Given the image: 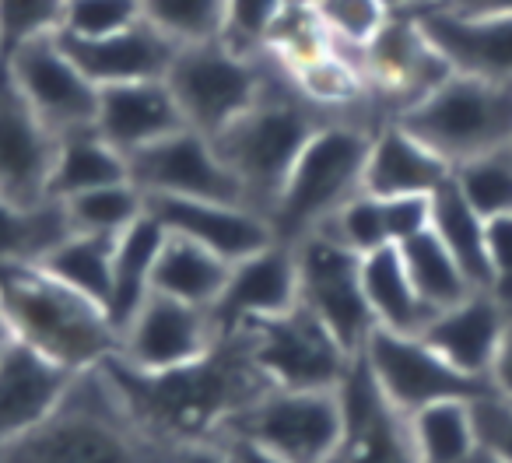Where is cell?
I'll list each match as a JSON object with an SVG mask.
<instances>
[{"instance_id":"cell-8","label":"cell","mask_w":512,"mask_h":463,"mask_svg":"<svg viewBox=\"0 0 512 463\" xmlns=\"http://www.w3.org/2000/svg\"><path fill=\"white\" fill-rule=\"evenodd\" d=\"M221 435H246L292 463H337L344 442L341 393L271 386Z\"/></svg>"},{"instance_id":"cell-40","label":"cell","mask_w":512,"mask_h":463,"mask_svg":"<svg viewBox=\"0 0 512 463\" xmlns=\"http://www.w3.org/2000/svg\"><path fill=\"white\" fill-rule=\"evenodd\" d=\"M141 0H67L64 32L74 39H102L141 22Z\"/></svg>"},{"instance_id":"cell-26","label":"cell","mask_w":512,"mask_h":463,"mask_svg":"<svg viewBox=\"0 0 512 463\" xmlns=\"http://www.w3.org/2000/svg\"><path fill=\"white\" fill-rule=\"evenodd\" d=\"M165 243V228L148 211L116 239L113 246V285H109L106 313L113 320L116 334L137 316V309L151 299L158 253Z\"/></svg>"},{"instance_id":"cell-18","label":"cell","mask_w":512,"mask_h":463,"mask_svg":"<svg viewBox=\"0 0 512 463\" xmlns=\"http://www.w3.org/2000/svg\"><path fill=\"white\" fill-rule=\"evenodd\" d=\"M299 306V264L288 243H271L267 250L246 260H235L228 271L225 292L214 302V323L221 337L249 327V323L271 320Z\"/></svg>"},{"instance_id":"cell-39","label":"cell","mask_w":512,"mask_h":463,"mask_svg":"<svg viewBox=\"0 0 512 463\" xmlns=\"http://www.w3.org/2000/svg\"><path fill=\"white\" fill-rule=\"evenodd\" d=\"M288 0H225L221 39L242 53H264L267 36L285 15Z\"/></svg>"},{"instance_id":"cell-41","label":"cell","mask_w":512,"mask_h":463,"mask_svg":"<svg viewBox=\"0 0 512 463\" xmlns=\"http://www.w3.org/2000/svg\"><path fill=\"white\" fill-rule=\"evenodd\" d=\"M470 407H474L477 446L498 460L512 463V404H505L495 393H484V397L470 400Z\"/></svg>"},{"instance_id":"cell-15","label":"cell","mask_w":512,"mask_h":463,"mask_svg":"<svg viewBox=\"0 0 512 463\" xmlns=\"http://www.w3.org/2000/svg\"><path fill=\"white\" fill-rule=\"evenodd\" d=\"M148 214L169 236H183L200 243L204 250L218 253L221 260L235 264L253 253L278 243L274 225L267 214L239 200H211V197H144Z\"/></svg>"},{"instance_id":"cell-28","label":"cell","mask_w":512,"mask_h":463,"mask_svg":"<svg viewBox=\"0 0 512 463\" xmlns=\"http://www.w3.org/2000/svg\"><path fill=\"white\" fill-rule=\"evenodd\" d=\"M228 271H232V264L221 260L218 253L204 250L200 243H190L183 236H169L165 232L151 292L190 302V306L214 309V302L225 292Z\"/></svg>"},{"instance_id":"cell-49","label":"cell","mask_w":512,"mask_h":463,"mask_svg":"<svg viewBox=\"0 0 512 463\" xmlns=\"http://www.w3.org/2000/svg\"><path fill=\"white\" fill-rule=\"evenodd\" d=\"M449 0H414V8H446Z\"/></svg>"},{"instance_id":"cell-10","label":"cell","mask_w":512,"mask_h":463,"mask_svg":"<svg viewBox=\"0 0 512 463\" xmlns=\"http://www.w3.org/2000/svg\"><path fill=\"white\" fill-rule=\"evenodd\" d=\"M358 355L376 376L379 390L404 414H414L439 400H477L491 393L484 379L453 369L421 334H393V330L376 327Z\"/></svg>"},{"instance_id":"cell-43","label":"cell","mask_w":512,"mask_h":463,"mask_svg":"<svg viewBox=\"0 0 512 463\" xmlns=\"http://www.w3.org/2000/svg\"><path fill=\"white\" fill-rule=\"evenodd\" d=\"M488 386L495 397H502L505 404H512V309H509V323H505L502 344H498V351H495V362H491Z\"/></svg>"},{"instance_id":"cell-24","label":"cell","mask_w":512,"mask_h":463,"mask_svg":"<svg viewBox=\"0 0 512 463\" xmlns=\"http://www.w3.org/2000/svg\"><path fill=\"white\" fill-rule=\"evenodd\" d=\"M449 179H453V165L397 120H386L379 130H372L369 158H365V190L369 193L432 197Z\"/></svg>"},{"instance_id":"cell-23","label":"cell","mask_w":512,"mask_h":463,"mask_svg":"<svg viewBox=\"0 0 512 463\" xmlns=\"http://www.w3.org/2000/svg\"><path fill=\"white\" fill-rule=\"evenodd\" d=\"M183 127H186V120H183V113H179L165 78L99 88L95 130L127 158Z\"/></svg>"},{"instance_id":"cell-36","label":"cell","mask_w":512,"mask_h":463,"mask_svg":"<svg viewBox=\"0 0 512 463\" xmlns=\"http://www.w3.org/2000/svg\"><path fill=\"white\" fill-rule=\"evenodd\" d=\"M141 15L176 46L221 39L225 0H141Z\"/></svg>"},{"instance_id":"cell-4","label":"cell","mask_w":512,"mask_h":463,"mask_svg":"<svg viewBox=\"0 0 512 463\" xmlns=\"http://www.w3.org/2000/svg\"><path fill=\"white\" fill-rule=\"evenodd\" d=\"M369 141L372 130L351 116H334L313 130L267 214L278 243L292 246L295 239L316 232L365 190Z\"/></svg>"},{"instance_id":"cell-33","label":"cell","mask_w":512,"mask_h":463,"mask_svg":"<svg viewBox=\"0 0 512 463\" xmlns=\"http://www.w3.org/2000/svg\"><path fill=\"white\" fill-rule=\"evenodd\" d=\"M113 246H116V239L71 232V236L53 246L39 264L106 309L109 285H113Z\"/></svg>"},{"instance_id":"cell-45","label":"cell","mask_w":512,"mask_h":463,"mask_svg":"<svg viewBox=\"0 0 512 463\" xmlns=\"http://www.w3.org/2000/svg\"><path fill=\"white\" fill-rule=\"evenodd\" d=\"M218 439L228 442L235 463H292V460H285V456L274 453V449L260 446V442H253V439H246V435H218Z\"/></svg>"},{"instance_id":"cell-34","label":"cell","mask_w":512,"mask_h":463,"mask_svg":"<svg viewBox=\"0 0 512 463\" xmlns=\"http://www.w3.org/2000/svg\"><path fill=\"white\" fill-rule=\"evenodd\" d=\"M71 221V232H85V236H106L120 239L144 211H148V200L137 190L130 179L113 186H99V190L78 193L71 200H60Z\"/></svg>"},{"instance_id":"cell-20","label":"cell","mask_w":512,"mask_h":463,"mask_svg":"<svg viewBox=\"0 0 512 463\" xmlns=\"http://www.w3.org/2000/svg\"><path fill=\"white\" fill-rule=\"evenodd\" d=\"M74 372L11 341L0 358V449L39 428L64 400Z\"/></svg>"},{"instance_id":"cell-2","label":"cell","mask_w":512,"mask_h":463,"mask_svg":"<svg viewBox=\"0 0 512 463\" xmlns=\"http://www.w3.org/2000/svg\"><path fill=\"white\" fill-rule=\"evenodd\" d=\"M0 313L11 341L74 376L106 365L120 348L106 309L50 274L39 260H0Z\"/></svg>"},{"instance_id":"cell-50","label":"cell","mask_w":512,"mask_h":463,"mask_svg":"<svg viewBox=\"0 0 512 463\" xmlns=\"http://www.w3.org/2000/svg\"><path fill=\"white\" fill-rule=\"evenodd\" d=\"M393 11H407V8H414V0H386Z\"/></svg>"},{"instance_id":"cell-9","label":"cell","mask_w":512,"mask_h":463,"mask_svg":"<svg viewBox=\"0 0 512 463\" xmlns=\"http://www.w3.org/2000/svg\"><path fill=\"white\" fill-rule=\"evenodd\" d=\"M292 250L299 264V302L351 355H358L376 330L362 285V253L334 239L327 228L295 239Z\"/></svg>"},{"instance_id":"cell-17","label":"cell","mask_w":512,"mask_h":463,"mask_svg":"<svg viewBox=\"0 0 512 463\" xmlns=\"http://www.w3.org/2000/svg\"><path fill=\"white\" fill-rule=\"evenodd\" d=\"M57 144L60 137L22 99L4 67L0 74V197L18 207H36L50 200Z\"/></svg>"},{"instance_id":"cell-14","label":"cell","mask_w":512,"mask_h":463,"mask_svg":"<svg viewBox=\"0 0 512 463\" xmlns=\"http://www.w3.org/2000/svg\"><path fill=\"white\" fill-rule=\"evenodd\" d=\"M337 393L344 411V442L337 463H418L411 414H404L379 390L362 355H355Z\"/></svg>"},{"instance_id":"cell-12","label":"cell","mask_w":512,"mask_h":463,"mask_svg":"<svg viewBox=\"0 0 512 463\" xmlns=\"http://www.w3.org/2000/svg\"><path fill=\"white\" fill-rule=\"evenodd\" d=\"M221 341L214 313L204 306L155 295L120 330L116 362L137 372H169L204 358Z\"/></svg>"},{"instance_id":"cell-29","label":"cell","mask_w":512,"mask_h":463,"mask_svg":"<svg viewBox=\"0 0 512 463\" xmlns=\"http://www.w3.org/2000/svg\"><path fill=\"white\" fill-rule=\"evenodd\" d=\"M123 179H130L127 155L116 151L95 127L74 130V134L60 137L53 179H50L53 200H71L78 193L123 183Z\"/></svg>"},{"instance_id":"cell-27","label":"cell","mask_w":512,"mask_h":463,"mask_svg":"<svg viewBox=\"0 0 512 463\" xmlns=\"http://www.w3.org/2000/svg\"><path fill=\"white\" fill-rule=\"evenodd\" d=\"M362 285H365V299H369V309H372V320H376L379 330L421 334L425 323L435 316L432 309L425 306V299L418 295V288H414L397 246L365 253Z\"/></svg>"},{"instance_id":"cell-21","label":"cell","mask_w":512,"mask_h":463,"mask_svg":"<svg viewBox=\"0 0 512 463\" xmlns=\"http://www.w3.org/2000/svg\"><path fill=\"white\" fill-rule=\"evenodd\" d=\"M74 64L88 74V81L99 88L130 85V81H162L172 67L179 46L165 39L155 25L141 18L137 25L102 39H74L60 36Z\"/></svg>"},{"instance_id":"cell-3","label":"cell","mask_w":512,"mask_h":463,"mask_svg":"<svg viewBox=\"0 0 512 463\" xmlns=\"http://www.w3.org/2000/svg\"><path fill=\"white\" fill-rule=\"evenodd\" d=\"M327 120H334V116L313 106L295 88V81L271 60L260 99L246 113L235 116L225 130H218L211 141L218 148L221 162L239 179L242 200L260 214H271L295 158L302 155L313 130Z\"/></svg>"},{"instance_id":"cell-42","label":"cell","mask_w":512,"mask_h":463,"mask_svg":"<svg viewBox=\"0 0 512 463\" xmlns=\"http://www.w3.org/2000/svg\"><path fill=\"white\" fill-rule=\"evenodd\" d=\"M488 267H491L488 292L505 309H512V214L488 221Z\"/></svg>"},{"instance_id":"cell-30","label":"cell","mask_w":512,"mask_h":463,"mask_svg":"<svg viewBox=\"0 0 512 463\" xmlns=\"http://www.w3.org/2000/svg\"><path fill=\"white\" fill-rule=\"evenodd\" d=\"M428 228L446 243V250L456 257V264L467 271L474 288L488 292L491 288V267H488V221L463 200L456 183L449 179L446 186L432 193L428 200Z\"/></svg>"},{"instance_id":"cell-46","label":"cell","mask_w":512,"mask_h":463,"mask_svg":"<svg viewBox=\"0 0 512 463\" xmlns=\"http://www.w3.org/2000/svg\"><path fill=\"white\" fill-rule=\"evenodd\" d=\"M446 8L460 15H512V0H449Z\"/></svg>"},{"instance_id":"cell-1","label":"cell","mask_w":512,"mask_h":463,"mask_svg":"<svg viewBox=\"0 0 512 463\" xmlns=\"http://www.w3.org/2000/svg\"><path fill=\"white\" fill-rule=\"evenodd\" d=\"M102 369L137 428L172 449L218 439L260 393L271 390L242 334H225L204 358L169 372H137L116 358Z\"/></svg>"},{"instance_id":"cell-37","label":"cell","mask_w":512,"mask_h":463,"mask_svg":"<svg viewBox=\"0 0 512 463\" xmlns=\"http://www.w3.org/2000/svg\"><path fill=\"white\" fill-rule=\"evenodd\" d=\"M313 11L320 15L330 39L341 50L355 53H362L393 18V8L386 0H316Z\"/></svg>"},{"instance_id":"cell-7","label":"cell","mask_w":512,"mask_h":463,"mask_svg":"<svg viewBox=\"0 0 512 463\" xmlns=\"http://www.w3.org/2000/svg\"><path fill=\"white\" fill-rule=\"evenodd\" d=\"M235 334L246 337L256 369L278 390H337L355 362V355L302 302Z\"/></svg>"},{"instance_id":"cell-25","label":"cell","mask_w":512,"mask_h":463,"mask_svg":"<svg viewBox=\"0 0 512 463\" xmlns=\"http://www.w3.org/2000/svg\"><path fill=\"white\" fill-rule=\"evenodd\" d=\"M428 200L432 197H379L362 190L320 228L365 257L407 243L421 228H428Z\"/></svg>"},{"instance_id":"cell-16","label":"cell","mask_w":512,"mask_h":463,"mask_svg":"<svg viewBox=\"0 0 512 463\" xmlns=\"http://www.w3.org/2000/svg\"><path fill=\"white\" fill-rule=\"evenodd\" d=\"M362 74L372 95L397 102V113H393L397 120L407 106H414L421 95H428L453 71L439 57V50L428 43L414 11L407 8L393 11L386 29L362 50Z\"/></svg>"},{"instance_id":"cell-22","label":"cell","mask_w":512,"mask_h":463,"mask_svg":"<svg viewBox=\"0 0 512 463\" xmlns=\"http://www.w3.org/2000/svg\"><path fill=\"white\" fill-rule=\"evenodd\" d=\"M505 323H509V309L495 299L491 292H470L463 302L449 309H439L432 320L425 323L421 337L446 358L453 369L463 376H474L488 383L491 362L502 344Z\"/></svg>"},{"instance_id":"cell-38","label":"cell","mask_w":512,"mask_h":463,"mask_svg":"<svg viewBox=\"0 0 512 463\" xmlns=\"http://www.w3.org/2000/svg\"><path fill=\"white\" fill-rule=\"evenodd\" d=\"M67 0H0V50L4 57L25 43L64 32Z\"/></svg>"},{"instance_id":"cell-19","label":"cell","mask_w":512,"mask_h":463,"mask_svg":"<svg viewBox=\"0 0 512 463\" xmlns=\"http://www.w3.org/2000/svg\"><path fill=\"white\" fill-rule=\"evenodd\" d=\"M411 11L453 74L512 81V15H460L449 8Z\"/></svg>"},{"instance_id":"cell-13","label":"cell","mask_w":512,"mask_h":463,"mask_svg":"<svg viewBox=\"0 0 512 463\" xmlns=\"http://www.w3.org/2000/svg\"><path fill=\"white\" fill-rule=\"evenodd\" d=\"M130 183L144 197H211L242 200L239 179L221 162L218 148L207 134L183 127L127 158Z\"/></svg>"},{"instance_id":"cell-44","label":"cell","mask_w":512,"mask_h":463,"mask_svg":"<svg viewBox=\"0 0 512 463\" xmlns=\"http://www.w3.org/2000/svg\"><path fill=\"white\" fill-rule=\"evenodd\" d=\"M172 463H235V456L225 439H200L172 449Z\"/></svg>"},{"instance_id":"cell-5","label":"cell","mask_w":512,"mask_h":463,"mask_svg":"<svg viewBox=\"0 0 512 463\" xmlns=\"http://www.w3.org/2000/svg\"><path fill=\"white\" fill-rule=\"evenodd\" d=\"M397 123L456 169L470 158L512 148V81L449 74L407 106Z\"/></svg>"},{"instance_id":"cell-48","label":"cell","mask_w":512,"mask_h":463,"mask_svg":"<svg viewBox=\"0 0 512 463\" xmlns=\"http://www.w3.org/2000/svg\"><path fill=\"white\" fill-rule=\"evenodd\" d=\"M470 463H505V460H498V456H491V453H484V449H477L474 460H470Z\"/></svg>"},{"instance_id":"cell-31","label":"cell","mask_w":512,"mask_h":463,"mask_svg":"<svg viewBox=\"0 0 512 463\" xmlns=\"http://www.w3.org/2000/svg\"><path fill=\"white\" fill-rule=\"evenodd\" d=\"M397 250L404 257V267L411 274L414 288H418V295L425 299V306L432 313L456 306L470 292H481V288H474V281L467 278V271L456 264V257L446 250V243L435 236L432 228H421L418 236L400 243Z\"/></svg>"},{"instance_id":"cell-35","label":"cell","mask_w":512,"mask_h":463,"mask_svg":"<svg viewBox=\"0 0 512 463\" xmlns=\"http://www.w3.org/2000/svg\"><path fill=\"white\" fill-rule=\"evenodd\" d=\"M453 183L484 221L512 214V148L456 165Z\"/></svg>"},{"instance_id":"cell-11","label":"cell","mask_w":512,"mask_h":463,"mask_svg":"<svg viewBox=\"0 0 512 463\" xmlns=\"http://www.w3.org/2000/svg\"><path fill=\"white\" fill-rule=\"evenodd\" d=\"M8 74L22 99L57 137L95 127L99 85H92L88 74L74 64L60 36L18 46L8 57Z\"/></svg>"},{"instance_id":"cell-47","label":"cell","mask_w":512,"mask_h":463,"mask_svg":"<svg viewBox=\"0 0 512 463\" xmlns=\"http://www.w3.org/2000/svg\"><path fill=\"white\" fill-rule=\"evenodd\" d=\"M8 348H11V330H8V323H4V313H0V358H4Z\"/></svg>"},{"instance_id":"cell-52","label":"cell","mask_w":512,"mask_h":463,"mask_svg":"<svg viewBox=\"0 0 512 463\" xmlns=\"http://www.w3.org/2000/svg\"><path fill=\"white\" fill-rule=\"evenodd\" d=\"M4 67H8V57H4V50H0V74H4Z\"/></svg>"},{"instance_id":"cell-32","label":"cell","mask_w":512,"mask_h":463,"mask_svg":"<svg viewBox=\"0 0 512 463\" xmlns=\"http://www.w3.org/2000/svg\"><path fill=\"white\" fill-rule=\"evenodd\" d=\"M418 463H470L477 446L470 400H439L411 414Z\"/></svg>"},{"instance_id":"cell-51","label":"cell","mask_w":512,"mask_h":463,"mask_svg":"<svg viewBox=\"0 0 512 463\" xmlns=\"http://www.w3.org/2000/svg\"><path fill=\"white\" fill-rule=\"evenodd\" d=\"M288 4H295V8H313L316 0H288Z\"/></svg>"},{"instance_id":"cell-6","label":"cell","mask_w":512,"mask_h":463,"mask_svg":"<svg viewBox=\"0 0 512 463\" xmlns=\"http://www.w3.org/2000/svg\"><path fill=\"white\" fill-rule=\"evenodd\" d=\"M271 60L264 53H242L225 39L179 46L165 74L172 99L186 127L214 137L264 92Z\"/></svg>"}]
</instances>
